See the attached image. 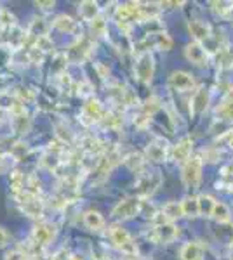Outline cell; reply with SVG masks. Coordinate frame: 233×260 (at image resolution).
Returning a JSON list of instances; mask_svg holds the SVG:
<instances>
[{
  "mask_svg": "<svg viewBox=\"0 0 233 260\" xmlns=\"http://www.w3.org/2000/svg\"><path fill=\"white\" fill-rule=\"evenodd\" d=\"M212 215H214V218L218 222H228L230 220V210H228V207L223 203H216Z\"/></svg>",
  "mask_w": 233,
  "mask_h": 260,
  "instance_id": "cell-24",
  "label": "cell"
},
{
  "mask_svg": "<svg viewBox=\"0 0 233 260\" xmlns=\"http://www.w3.org/2000/svg\"><path fill=\"white\" fill-rule=\"evenodd\" d=\"M92 30H96L98 33H103L105 32V21H103L101 18L92 19Z\"/></svg>",
  "mask_w": 233,
  "mask_h": 260,
  "instance_id": "cell-27",
  "label": "cell"
},
{
  "mask_svg": "<svg viewBox=\"0 0 233 260\" xmlns=\"http://www.w3.org/2000/svg\"><path fill=\"white\" fill-rule=\"evenodd\" d=\"M188 28H190V33L197 40H207L209 35H211V30H209V26L205 25V23H202V21H191Z\"/></svg>",
  "mask_w": 233,
  "mask_h": 260,
  "instance_id": "cell-15",
  "label": "cell"
},
{
  "mask_svg": "<svg viewBox=\"0 0 233 260\" xmlns=\"http://www.w3.org/2000/svg\"><path fill=\"white\" fill-rule=\"evenodd\" d=\"M176 234H177V229L174 227L173 224H160L159 227L155 229V236H157V239L159 241H164V243H167V241H173L174 238H176Z\"/></svg>",
  "mask_w": 233,
  "mask_h": 260,
  "instance_id": "cell-10",
  "label": "cell"
},
{
  "mask_svg": "<svg viewBox=\"0 0 233 260\" xmlns=\"http://www.w3.org/2000/svg\"><path fill=\"white\" fill-rule=\"evenodd\" d=\"M169 84L173 85L174 88H177V90L184 92V90H191L195 82H193V77H191V75L184 73V71H174L169 78Z\"/></svg>",
  "mask_w": 233,
  "mask_h": 260,
  "instance_id": "cell-6",
  "label": "cell"
},
{
  "mask_svg": "<svg viewBox=\"0 0 233 260\" xmlns=\"http://www.w3.org/2000/svg\"><path fill=\"white\" fill-rule=\"evenodd\" d=\"M218 113L221 115V118L233 120V92H230V94L225 97L221 108H218Z\"/></svg>",
  "mask_w": 233,
  "mask_h": 260,
  "instance_id": "cell-18",
  "label": "cell"
},
{
  "mask_svg": "<svg viewBox=\"0 0 233 260\" xmlns=\"http://www.w3.org/2000/svg\"><path fill=\"white\" fill-rule=\"evenodd\" d=\"M139 207H141V201L136 200V198H127V200L120 201L113 208V215L116 218H131L132 215L139 212Z\"/></svg>",
  "mask_w": 233,
  "mask_h": 260,
  "instance_id": "cell-4",
  "label": "cell"
},
{
  "mask_svg": "<svg viewBox=\"0 0 233 260\" xmlns=\"http://www.w3.org/2000/svg\"><path fill=\"white\" fill-rule=\"evenodd\" d=\"M80 14H82V18H85V19H96V16H98V5L94 4V2H84V4L80 5Z\"/></svg>",
  "mask_w": 233,
  "mask_h": 260,
  "instance_id": "cell-21",
  "label": "cell"
},
{
  "mask_svg": "<svg viewBox=\"0 0 233 260\" xmlns=\"http://www.w3.org/2000/svg\"><path fill=\"white\" fill-rule=\"evenodd\" d=\"M162 214L166 218L174 220V218H179L181 215H183V207H181V203H177V201H169L167 205H164Z\"/></svg>",
  "mask_w": 233,
  "mask_h": 260,
  "instance_id": "cell-16",
  "label": "cell"
},
{
  "mask_svg": "<svg viewBox=\"0 0 233 260\" xmlns=\"http://www.w3.org/2000/svg\"><path fill=\"white\" fill-rule=\"evenodd\" d=\"M184 54H186L188 61H191V63L197 64V66H204V64L207 63V52L202 49V45L198 42L190 43V45L186 47V50H184Z\"/></svg>",
  "mask_w": 233,
  "mask_h": 260,
  "instance_id": "cell-7",
  "label": "cell"
},
{
  "mask_svg": "<svg viewBox=\"0 0 233 260\" xmlns=\"http://www.w3.org/2000/svg\"><path fill=\"white\" fill-rule=\"evenodd\" d=\"M21 207H23V212H25L26 215H30V217H40V215H42V205L30 193L21 196Z\"/></svg>",
  "mask_w": 233,
  "mask_h": 260,
  "instance_id": "cell-8",
  "label": "cell"
},
{
  "mask_svg": "<svg viewBox=\"0 0 233 260\" xmlns=\"http://www.w3.org/2000/svg\"><path fill=\"white\" fill-rule=\"evenodd\" d=\"M160 180H162V177L157 172L152 173V175H143L138 182V193L141 194V196H150V194L155 193L157 187L160 186Z\"/></svg>",
  "mask_w": 233,
  "mask_h": 260,
  "instance_id": "cell-5",
  "label": "cell"
},
{
  "mask_svg": "<svg viewBox=\"0 0 233 260\" xmlns=\"http://www.w3.org/2000/svg\"><path fill=\"white\" fill-rule=\"evenodd\" d=\"M0 30H2V25H0Z\"/></svg>",
  "mask_w": 233,
  "mask_h": 260,
  "instance_id": "cell-30",
  "label": "cell"
},
{
  "mask_svg": "<svg viewBox=\"0 0 233 260\" xmlns=\"http://www.w3.org/2000/svg\"><path fill=\"white\" fill-rule=\"evenodd\" d=\"M207 102H209L207 90H205V88H198L190 101V111L195 113V115H200V113H204L205 108H207Z\"/></svg>",
  "mask_w": 233,
  "mask_h": 260,
  "instance_id": "cell-9",
  "label": "cell"
},
{
  "mask_svg": "<svg viewBox=\"0 0 233 260\" xmlns=\"http://www.w3.org/2000/svg\"><path fill=\"white\" fill-rule=\"evenodd\" d=\"M5 260H28L26 259V255L25 253H21V252H11V253H7V257H5Z\"/></svg>",
  "mask_w": 233,
  "mask_h": 260,
  "instance_id": "cell-28",
  "label": "cell"
},
{
  "mask_svg": "<svg viewBox=\"0 0 233 260\" xmlns=\"http://www.w3.org/2000/svg\"><path fill=\"white\" fill-rule=\"evenodd\" d=\"M155 37H157V45L160 47V49H164V50H169L171 47H173V40L169 39V37L166 35V33H155Z\"/></svg>",
  "mask_w": 233,
  "mask_h": 260,
  "instance_id": "cell-26",
  "label": "cell"
},
{
  "mask_svg": "<svg viewBox=\"0 0 233 260\" xmlns=\"http://www.w3.org/2000/svg\"><path fill=\"white\" fill-rule=\"evenodd\" d=\"M110 238H112V241L115 243L122 252L127 253V255H134V253L138 252L131 234H129L124 227H120V225H113V227L110 229Z\"/></svg>",
  "mask_w": 233,
  "mask_h": 260,
  "instance_id": "cell-1",
  "label": "cell"
},
{
  "mask_svg": "<svg viewBox=\"0 0 233 260\" xmlns=\"http://www.w3.org/2000/svg\"><path fill=\"white\" fill-rule=\"evenodd\" d=\"M33 236H35L37 243H40V245H47L54 236V227L49 224H42V225H39V227H35Z\"/></svg>",
  "mask_w": 233,
  "mask_h": 260,
  "instance_id": "cell-11",
  "label": "cell"
},
{
  "mask_svg": "<svg viewBox=\"0 0 233 260\" xmlns=\"http://www.w3.org/2000/svg\"><path fill=\"white\" fill-rule=\"evenodd\" d=\"M84 224L87 225L89 229L92 231H99V229L105 225V220H103L101 214L99 212H94V210H89L84 214Z\"/></svg>",
  "mask_w": 233,
  "mask_h": 260,
  "instance_id": "cell-13",
  "label": "cell"
},
{
  "mask_svg": "<svg viewBox=\"0 0 233 260\" xmlns=\"http://www.w3.org/2000/svg\"><path fill=\"white\" fill-rule=\"evenodd\" d=\"M214 207H216V201L212 200L211 196H200L198 198V214L205 215V217H209V215H212V212H214Z\"/></svg>",
  "mask_w": 233,
  "mask_h": 260,
  "instance_id": "cell-17",
  "label": "cell"
},
{
  "mask_svg": "<svg viewBox=\"0 0 233 260\" xmlns=\"http://www.w3.org/2000/svg\"><path fill=\"white\" fill-rule=\"evenodd\" d=\"M148 156H150V160H153V162H162V160L166 158V146L152 144L148 148Z\"/></svg>",
  "mask_w": 233,
  "mask_h": 260,
  "instance_id": "cell-23",
  "label": "cell"
},
{
  "mask_svg": "<svg viewBox=\"0 0 233 260\" xmlns=\"http://www.w3.org/2000/svg\"><path fill=\"white\" fill-rule=\"evenodd\" d=\"M153 57L150 56L148 52H143L139 54L138 61H136V75L141 82H150L153 77Z\"/></svg>",
  "mask_w": 233,
  "mask_h": 260,
  "instance_id": "cell-3",
  "label": "cell"
},
{
  "mask_svg": "<svg viewBox=\"0 0 233 260\" xmlns=\"http://www.w3.org/2000/svg\"><path fill=\"white\" fill-rule=\"evenodd\" d=\"M85 115H89V118H92V122H94V120H99L103 115L101 104H99L98 101H91L89 104H85Z\"/></svg>",
  "mask_w": 233,
  "mask_h": 260,
  "instance_id": "cell-22",
  "label": "cell"
},
{
  "mask_svg": "<svg viewBox=\"0 0 233 260\" xmlns=\"http://www.w3.org/2000/svg\"><path fill=\"white\" fill-rule=\"evenodd\" d=\"M200 172H202V162L200 158H191L186 162L183 169V182L186 184V187L190 189H195L200 182Z\"/></svg>",
  "mask_w": 233,
  "mask_h": 260,
  "instance_id": "cell-2",
  "label": "cell"
},
{
  "mask_svg": "<svg viewBox=\"0 0 233 260\" xmlns=\"http://www.w3.org/2000/svg\"><path fill=\"white\" fill-rule=\"evenodd\" d=\"M181 259L183 260H202V248L198 243H186L181 248Z\"/></svg>",
  "mask_w": 233,
  "mask_h": 260,
  "instance_id": "cell-12",
  "label": "cell"
},
{
  "mask_svg": "<svg viewBox=\"0 0 233 260\" xmlns=\"http://www.w3.org/2000/svg\"><path fill=\"white\" fill-rule=\"evenodd\" d=\"M181 207H183V215H188V217L198 215V200H195V198H186L181 203Z\"/></svg>",
  "mask_w": 233,
  "mask_h": 260,
  "instance_id": "cell-20",
  "label": "cell"
},
{
  "mask_svg": "<svg viewBox=\"0 0 233 260\" xmlns=\"http://www.w3.org/2000/svg\"><path fill=\"white\" fill-rule=\"evenodd\" d=\"M125 165H127L131 170L139 169V167L143 165V158H141V155H138V153H132V155H129L127 158H125Z\"/></svg>",
  "mask_w": 233,
  "mask_h": 260,
  "instance_id": "cell-25",
  "label": "cell"
},
{
  "mask_svg": "<svg viewBox=\"0 0 233 260\" xmlns=\"http://www.w3.org/2000/svg\"><path fill=\"white\" fill-rule=\"evenodd\" d=\"M54 26H56L59 32H73V30H75V21L70 18V16L61 14V16H58V18H56Z\"/></svg>",
  "mask_w": 233,
  "mask_h": 260,
  "instance_id": "cell-19",
  "label": "cell"
},
{
  "mask_svg": "<svg viewBox=\"0 0 233 260\" xmlns=\"http://www.w3.org/2000/svg\"><path fill=\"white\" fill-rule=\"evenodd\" d=\"M7 241H9V234L5 232L4 227H0V248L7 245Z\"/></svg>",
  "mask_w": 233,
  "mask_h": 260,
  "instance_id": "cell-29",
  "label": "cell"
},
{
  "mask_svg": "<svg viewBox=\"0 0 233 260\" xmlns=\"http://www.w3.org/2000/svg\"><path fill=\"white\" fill-rule=\"evenodd\" d=\"M190 153H191V139L184 137V139H181L179 144L174 149V158L179 160V162H184V160L190 158Z\"/></svg>",
  "mask_w": 233,
  "mask_h": 260,
  "instance_id": "cell-14",
  "label": "cell"
}]
</instances>
